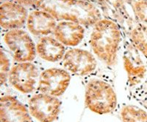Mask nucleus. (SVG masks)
I'll return each mask as SVG.
<instances>
[{
	"mask_svg": "<svg viewBox=\"0 0 147 122\" xmlns=\"http://www.w3.org/2000/svg\"><path fill=\"white\" fill-rule=\"evenodd\" d=\"M3 42L14 62L36 61V40L25 28L5 32Z\"/></svg>",
	"mask_w": 147,
	"mask_h": 122,
	"instance_id": "nucleus-6",
	"label": "nucleus"
},
{
	"mask_svg": "<svg viewBox=\"0 0 147 122\" xmlns=\"http://www.w3.org/2000/svg\"><path fill=\"white\" fill-rule=\"evenodd\" d=\"M0 122H1V119H0Z\"/></svg>",
	"mask_w": 147,
	"mask_h": 122,
	"instance_id": "nucleus-20",
	"label": "nucleus"
},
{
	"mask_svg": "<svg viewBox=\"0 0 147 122\" xmlns=\"http://www.w3.org/2000/svg\"><path fill=\"white\" fill-rule=\"evenodd\" d=\"M88 29L82 24L70 21H60L52 35L67 48L82 47L88 37Z\"/></svg>",
	"mask_w": 147,
	"mask_h": 122,
	"instance_id": "nucleus-10",
	"label": "nucleus"
},
{
	"mask_svg": "<svg viewBox=\"0 0 147 122\" xmlns=\"http://www.w3.org/2000/svg\"><path fill=\"white\" fill-rule=\"evenodd\" d=\"M85 107L98 115L112 114L119 110L118 96L114 81L94 76L82 80Z\"/></svg>",
	"mask_w": 147,
	"mask_h": 122,
	"instance_id": "nucleus-3",
	"label": "nucleus"
},
{
	"mask_svg": "<svg viewBox=\"0 0 147 122\" xmlns=\"http://www.w3.org/2000/svg\"><path fill=\"white\" fill-rule=\"evenodd\" d=\"M132 10L139 24L147 26V0H137L132 3Z\"/></svg>",
	"mask_w": 147,
	"mask_h": 122,
	"instance_id": "nucleus-18",
	"label": "nucleus"
},
{
	"mask_svg": "<svg viewBox=\"0 0 147 122\" xmlns=\"http://www.w3.org/2000/svg\"><path fill=\"white\" fill-rule=\"evenodd\" d=\"M60 65L73 77L81 80L94 76L103 77L114 81V71L106 68L88 48H67Z\"/></svg>",
	"mask_w": 147,
	"mask_h": 122,
	"instance_id": "nucleus-4",
	"label": "nucleus"
},
{
	"mask_svg": "<svg viewBox=\"0 0 147 122\" xmlns=\"http://www.w3.org/2000/svg\"><path fill=\"white\" fill-rule=\"evenodd\" d=\"M14 2H17L19 5L25 7L28 10L35 8V4H36L37 0H13Z\"/></svg>",
	"mask_w": 147,
	"mask_h": 122,
	"instance_id": "nucleus-19",
	"label": "nucleus"
},
{
	"mask_svg": "<svg viewBox=\"0 0 147 122\" xmlns=\"http://www.w3.org/2000/svg\"><path fill=\"white\" fill-rule=\"evenodd\" d=\"M29 10L13 0L0 4V29L7 32L25 28Z\"/></svg>",
	"mask_w": 147,
	"mask_h": 122,
	"instance_id": "nucleus-11",
	"label": "nucleus"
},
{
	"mask_svg": "<svg viewBox=\"0 0 147 122\" xmlns=\"http://www.w3.org/2000/svg\"><path fill=\"white\" fill-rule=\"evenodd\" d=\"M67 48L53 35L36 40V62L42 67L60 65Z\"/></svg>",
	"mask_w": 147,
	"mask_h": 122,
	"instance_id": "nucleus-9",
	"label": "nucleus"
},
{
	"mask_svg": "<svg viewBox=\"0 0 147 122\" xmlns=\"http://www.w3.org/2000/svg\"><path fill=\"white\" fill-rule=\"evenodd\" d=\"M57 21L51 14L39 8L29 10L26 22V30L35 39L52 35Z\"/></svg>",
	"mask_w": 147,
	"mask_h": 122,
	"instance_id": "nucleus-12",
	"label": "nucleus"
},
{
	"mask_svg": "<svg viewBox=\"0 0 147 122\" xmlns=\"http://www.w3.org/2000/svg\"><path fill=\"white\" fill-rule=\"evenodd\" d=\"M27 108L37 122H55L60 115L63 102L60 98L40 92L27 97Z\"/></svg>",
	"mask_w": 147,
	"mask_h": 122,
	"instance_id": "nucleus-7",
	"label": "nucleus"
},
{
	"mask_svg": "<svg viewBox=\"0 0 147 122\" xmlns=\"http://www.w3.org/2000/svg\"><path fill=\"white\" fill-rule=\"evenodd\" d=\"M125 91L129 102L147 110V72L132 86L126 88Z\"/></svg>",
	"mask_w": 147,
	"mask_h": 122,
	"instance_id": "nucleus-14",
	"label": "nucleus"
},
{
	"mask_svg": "<svg viewBox=\"0 0 147 122\" xmlns=\"http://www.w3.org/2000/svg\"><path fill=\"white\" fill-rule=\"evenodd\" d=\"M118 111L122 122H147V110L136 104H122Z\"/></svg>",
	"mask_w": 147,
	"mask_h": 122,
	"instance_id": "nucleus-15",
	"label": "nucleus"
},
{
	"mask_svg": "<svg viewBox=\"0 0 147 122\" xmlns=\"http://www.w3.org/2000/svg\"><path fill=\"white\" fill-rule=\"evenodd\" d=\"M127 37L134 47L147 59V26L138 24L132 27Z\"/></svg>",
	"mask_w": 147,
	"mask_h": 122,
	"instance_id": "nucleus-16",
	"label": "nucleus"
},
{
	"mask_svg": "<svg viewBox=\"0 0 147 122\" xmlns=\"http://www.w3.org/2000/svg\"><path fill=\"white\" fill-rule=\"evenodd\" d=\"M72 78L73 76L60 65L43 67L36 92L60 98L69 89Z\"/></svg>",
	"mask_w": 147,
	"mask_h": 122,
	"instance_id": "nucleus-8",
	"label": "nucleus"
},
{
	"mask_svg": "<svg viewBox=\"0 0 147 122\" xmlns=\"http://www.w3.org/2000/svg\"><path fill=\"white\" fill-rule=\"evenodd\" d=\"M89 29L87 48L102 65L114 71L125 41L121 27L113 19L103 17Z\"/></svg>",
	"mask_w": 147,
	"mask_h": 122,
	"instance_id": "nucleus-1",
	"label": "nucleus"
},
{
	"mask_svg": "<svg viewBox=\"0 0 147 122\" xmlns=\"http://www.w3.org/2000/svg\"><path fill=\"white\" fill-rule=\"evenodd\" d=\"M35 8L44 10L57 21H70L90 28L103 17V13L88 0H37Z\"/></svg>",
	"mask_w": 147,
	"mask_h": 122,
	"instance_id": "nucleus-2",
	"label": "nucleus"
},
{
	"mask_svg": "<svg viewBox=\"0 0 147 122\" xmlns=\"http://www.w3.org/2000/svg\"><path fill=\"white\" fill-rule=\"evenodd\" d=\"M14 64L8 52L0 48V89L7 83L9 72Z\"/></svg>",
	"mask_w": 147,
	"mask_h": 122,
	"instance_id": "nucleus-17",
	"label": "nucleus"
},
{
	"mask_svg": "<svg viewBox=\"0 0 147 122\" xmlns=\"http://www.w3.org/2000/svg\"><path fill=\"white\" fill-rule=\"evenodd\" d=\"M43 67L38 62H14L9 72L7 83L18 93L27 97L37 91Z\"/></svg>",
	"mask_w": 147,
	"mask_h": 122,
	"instance_id": "nucleus-5",
	"label": "nucleus"
},
{
	"mask_svg": "<svg viewBox=\"0 0 147 122\" xmlns=\"http://www.w3.org/2000/svg\"><path fill=\"white\" fill-rule=\"evenodd\" d=\"M0 119L1 122H34L27 105L10 94L0 97Z\"/></svg>",
	"mask_w": 147,
	"mask_h": 122,
	"instance_id": "nucleus-13",
	"label": "nucleus"
}]
</instances>
